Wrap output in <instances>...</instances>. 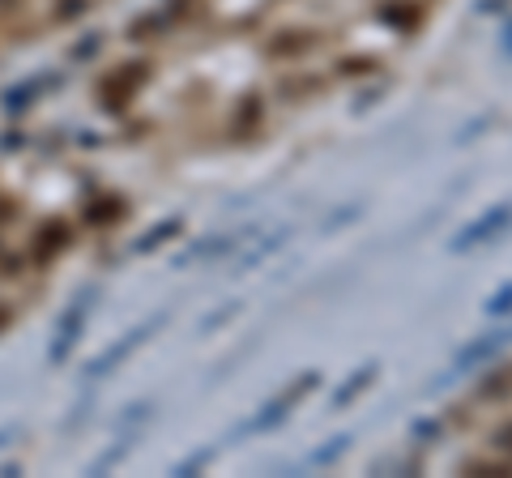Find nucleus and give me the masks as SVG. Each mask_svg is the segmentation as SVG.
I'll list each match as a JSON object with an SVG mask.
<instances>
[{"instance_id":"obj_1","label":"nucleus","mask_w":512,"mask_h":478,"mask_svg":"<svg viewBox=\"0 0 512 478\" xmlns=\"http://www.w3.org/2000/svg\"><path fill=\"white\" fill-rule=\"evenodd\" d=\"M512 222V205L504 201L500 210H487L478 222H470L466 231H461V239H453V252H461V248H474V244H483V239H491V235H500L504 227Z\"/></svg>"},{"instance_id":"obj_3","label":"nucleus","mask_w":512,"mask_h":478,"mask_svg":"<svg viewBox=\"0 0 512 478\" xmlns=\"http://www.w3.org/2000/svg\"><path fill=\"white\" fill-rule=\"evenodd\" d=\"M372 380H376V363H367V368H363L359 376H350V380H346V385H342L338 393H333V410H342V406H350V397H355V393H363L367 385H372Z\"/></svg>"},{"instance_id":"obj_5","label":"nucleus","mask_w":512,"mask_h":478,"mask_svg":"<svg viewBox=\"0 0 512 478\" xmlns=\"http://www.w3.org/2000/svg\"><path fill=\"white\" fill-rule=\"evenodd\" d=\"M487 312H491V316H508V312H512V286H504L500 295L487 299Z\"/></svg>"},{"instance_id":"obj_2","label":"nucleus","mask_w":512,"mask_h":478,"mask_svg":"<svg viewBox=\"0 0 512 478\" xmlns=\"http://www.w3.org/2000/svg\"><path fill=\"white\" fill-rule=\"evenodd\" d=\"M508 338H512V333H491V338L470 342V346L457 355V372H466V368H474V363H483V359H487V355H495V350H500Z\"/></svg>"},{"instance_id":"obj_4","label":"nucleus","mask_w":512,"mask_h":478,"mask_svg":"<svg viewBox=\"0 0 512 478\" xmlns=\"http://www.w3.org/2000/svg\"><path fill=\"white\" fill-rule=\"evenodd\" d=\"M346 444H350V436H338V444H329V449H316L312 461H316V466H325V461H338L346 453Z\"/></svg>"},{"instance_id":"obj_6","label":"nucleus","mask_w":512,"mask_h":478,"mask_svg":"<svg viewBox=\"0 0 512 478\" xmlns=\"http://www.w3.org/2000/svg\"><path fill=\"white\" fill-rule=\"evenodd\" d=\"M410 432L419 436V440H423V436H427V440H436V436H440V423H427V419H419V423L410 427Z\"/></svg>"}]
</instances>
